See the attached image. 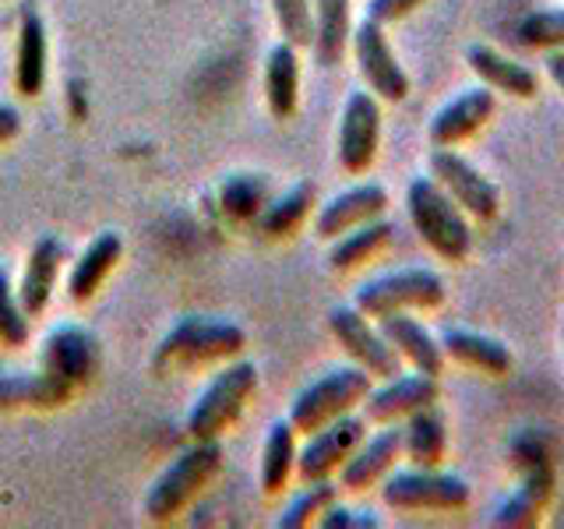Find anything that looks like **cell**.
<instances>
[{
  "label": "cell",
  "mask_w": 564,
  "mask_h": 529,
  "mask_svg": "<svg viewBox=\"0 0 564 529\" xmlns=\"http://www.w3.org/2000/svg\"><path fill=\"white\" fill-rule=\"evenodd\" d=\"M423 0H370L367 4V18L378 25H388V22H399V18L413 14Z\"/></svg>",
  "instance_id": "cell-37"
},
{
  "label": "cell",
  "mask_w": 564,
  "mask_h": 529,
  "mask_svg": "<svg viewBox=\"0 0 564 529\" xmlns=\"http://www.w3.org/2000/svg\"><path fill=\"white\" fill-rule=\"evenodd\" d=\"M282 40L290 46L314 43V0H272Z\"/></svg>",
  "instance_id": "cell-34"
},
{
  "label": "cell",
  "mask_w": 564,
  "mask_h": 529,
  "mask_svg": "<svg viewBox=\"0 0 564 529\" xmlns=\"http://www.w3.org/2000/svg\"><path fill=\"white\" fill-rule=\"evenodd\" d=\"M223 449L219 441H198L194 449H184L173 463L155 476V484L145 494V516L152 522H166L181 511L194 494H202L205 484L219 473Z\"/></svg>",
  "instance_id": "cell-2"
},
{
  "label": "cell",
  "mask_w": 564,
  "mask_h": 529,
  "mask_svg": "<svg viewBox=\"0 0 564 529\" xmlns=\"http://www.w3.org/2000/svg\"><path fill=\"white\" fill-rule=\"evenodd\" d=\"M554 494V463H543V466H529L522 469V484L519 490L511 494L508 501L498 505V511L490 516V526H501V529H529L536 526L546 501Z\"/></svg>",
  "instance_id": "cell-18"
},
{
  "label": "cell",
  "mask_w": 564,
  "mask_h": 529,
  "mask_svg": "<svg viewBox=\"0 0 564 529\" xmlns=\"http://www.w3.org/2000/svg\"><path fill=\"white\" fill-rule=\"evenodd\" d=\"M441 349L455 357L458 364H466L473 370H484L490 378H501L511 370V353L505 343L490 339V335L480 332H466V328H448L441 335Z\"/></svg>",
  "instance_id": "cell-25"
},
{
  "label": "cell",
  "mask_w": 564,
  "mask_h": 529,
  "mask_svg": "<svg viewBox=\"0 0 564 529\" xmlns=\"http://www.w3.org/2000/svg\"><path fill=\"white\" fill-rule=\"evenodd\" d=\"M335 494H339V487H335V484L328 481V476H325V481H311V484L286 505V511L279 516V526H282V529H296V526L314 522L328 505H335Z\"/></svg>",
  "instance_id": "cell-33"
},
{
  "label": "cell",
  "mask_w": 564,
  "mask_h": 529,
  "mask_svg": "<svg viewBox=\"0 0 564 529\" xmlns=\"http://www.w3.org/2000/svg\"><path fill=\"white\" fill-rule=\"evenodd\" d=\"M328 328L339 346L357 360L370 378H395L402 375V357L388 346L384 335L367 322V314L357 307H335L328 314Z\"/></svg>",
  "instance_id": "cell-10"
},
{
  "label": "cell",
  "mask_w": 564,
  "mask_h": 529,
  "mask_svg": "<svg viewBox=\"0 0 564 529\" xmlns=\"http://www.w3.org/2000/svg\"><path fill=\"white\" fill-rule=\"evenodd\" d=\"M61 264H64V244L57 237H43L35 240L32 255L25 261V276H22V287H18V300H22L25 314H43L53 287H57V276H61Z\"/></svg>",
  "instance_id": "cell-21"
},
{
  "label": "cell",
  "mask_w": 564,
  "mask_h": 529,
  "mask_svg": "<svg viewBox=\"0 0 564 529\" xmlns=\"http://www.w3.org/2000/svg\"><path fill=\"white\" fill-rule=\"evenodd\" d=\"M384 205H388V191L381 184L349 187V191L339 194V198H332L328 205H322V212H317V219H314V229H317V237H322V240H335L352 226L378 219L384 212Z\"/></svg>",
  "instance_id": "cell-17"
},
{
  "label": "cell",
  "mask_w": 564,
  "mask_h": 529,
  "mask_svg": "<svg viewBox=\"0 0 564 529\" xmlns=\"http://www.w3.org/2000/svg\"><path fill=\"white\" fill-rule=\"evenodd\" d=\"M546 75H551L554 85L564 93V50H546Z\"/></svg>",
  "instance_id": "cell-39"
},
{
  "label": "cell",
  "mask_w": 564,
  "mask_h": 529,
  "mask_svg": "<svg viewBox=\"0 0 564 529\" xmlns=\"http://www.w3.org/2000/svg\"><path fill=\"white\" fill-rule=\"evenodd\" d=\"M381 141V106L370 93H352L346 99L339 123V163L349 173H364L378 155Z\"/></svg>",
  "instance_id": "cell-12"
},
{
  "label": "cell",
  "mask_w": 564,
  "mask_h": 529,
  "mask_svg": "<svg viewBox=\"0 0 564 529\" xmlns=\"http://www.w3.org/2000/svg\"><path fill=\"white\" fill-rule=\"evenodd\" d=\"M402 455V428H384L370 441H360L357 452H352L343 469V487L346 490H367L375 487L381 476L395 466V458Z\"/></svg>",
  "instance_id": "cell-19"
},
{
  "label": "cell",
  "mask_w": 564,
  "mask_h": 529,
  "mask_svg": "<svg viewBox=\"0 0 564 529\" xmlns=\"http://www.w3.org/2000/svg\"><path fill=\"white\" fill-rule=\"evenodd\" d=\"M445 304V282L431 269H399L364 282L357 290V311L381 317L392 311H431Z\"/></svg>",
  "instance_id": "cell-5"
},
{
  "label": "cell",
  "mask_w": 564,
  "mask_h": 529,
  "mask_svg": "<svg viewBox=\"0 0 564 529\" xmlns=\"http://www.w3.org/2000/svg\"><path fill=\"white\" fill-rule=\"evenodd\" d=\"M437 396H441L437 378L423 375V370H416V375H395L381 388H370L364 399V413L375 423H392L399 417L423 410V406H434Z\"/></svg>",
  "instance_id": "cell-13"
},
{
  "label": "cell",
  "mask_w": 564,
  "mask_h": 529,
  "mask_svg": "<svg viewBox=\"0 0 564 529\" xmlns=\"http://www.w3.org/2000/svg\"><path fill=\"white\" fill-rule=\"evenodd\" d=\"M352 35L349 0H314V53L325 67L339 64Z\"/></svg>",
  "instance_id": "cell-27"
},
{
  "label": "cell",
  "mask_w": 564,
  "mask_h": 529,
  "mask_svg": "<svg viewBox=\"0 0 564 529\" xmlns=\"http://www.w3.org/2000/svg\"><path fill=\"white\" fill-rule=\"evenodd\" d=\"M405 208H410L413 229L420 240L445 261H466L473 251V226L466 212L458 208L448 191L434 176H416L405 191Z\"/></svg>",
  "instance_id": "cell-1"
},
{
  "label": "cell",
  "mask_w": 564,
  "mask_h": 529,
  "mask_svg": "<svg viewBox=\"0 0 564 529\" xmlns=\"http://www.w3.org/2000/svg\"><path fill=\"white\" fill-rule=\"evenodd\" d=\"M364 434H367L364 417H349V413L335 417L332 423H325V428L311 431L307 445L300 449L296 466H293L300 473V481L311 484V481H325V476H332L352 452H357Z\"/></svg>",
  "instance_id": "cell-11"
},
{
  "label": "cell",
  "mask_w": 564,
  "mask_h": 529,
  "mask_svg": "<svg viewBox=\"0 0 564 529\" xmlns=\"http://www.w3.org/2000/svg\"><path fill=\"white\" fill-rule=\"evenodd\" d=\"M311 205H314V184H296V187H290L286 194H282V198L264 205L254 216V223H258V229L264 237H286L307 219Z\"/></svg>",
  "instance_id": "cell-31"
},
{
  "label": "cell",
  "mask_w": 564,
  "mask_h": 529,
  "mask_svg": "<svg viewBox=\"0 0 564 529\" xmlns=\"http://www.w3.org/2000/svg\"><path fill=\"white\" fill-rule=\"evenodd\" d=\"M466 61L473 67V75H480L487 82V88H498V93H508L516 99H533L540 93V78L533 67H525L519 61L505 57L494 46H469Z\"/></svg>",
  "instance_id": "cell-20"
},
{
  "label": "cell",
  "mask_w": 564,
  "mask_h": 529,
  "mask_svg": "<svg viewBox=\"0 0 564 529\" xmlns=\"http://www.w3.org/2000/svg\"><path fill=\"white\" fill-rule=\"evenodd\" d=\"M431 176L448 191V198L466 212V216L473 219H494L501 208V191L494 181H487V176L476 170L469 159H463L458 152L452 149H437L431 152Z\"/></svg>",
  "instance_id": "cell-8"
},
{
  "label": "cell",
  "mask_w": 564,
  "mask_h": 529,
  "mask_svg": "<svg viewBox=\"0 0 564 529\" xmlns=\"http://www.w3.org/2000/svg\"><path fill=\"white\" fill-rule=\"evenodd\" d=\"M392 234H395L392 223H384V219H370V223L352 226V229H346L343 237H335L328 264H332L335 272L357 269V264H364L367 258H375L381 247L392 240Z\"/></svg>",
  "instance_id": "cell-29"
},
{
  "label": "cell",
  "mask_w": 564,
  "mask_h": 529,
  "mask_svg": "<svg viewBox=\"0 0 564 529\" xmlns=\"http://www.w3.org/2000/svg\"><path fill=\"white\" fill-rule=\"evenodd\" d=\"M402 452L410 455V463L420 469H437L441 458L448 452V431H445V417H441L434 406H423V410L410 413L402 428Z\"/></svg>",
  "instance_id": "cell-23"
},
{
  "label": "cell",
  "mask_w": 564,
  "mask_h": 529,
  "mask_svg": "<svg viewBox=\"0 0 564 529\" xmlns=\"http://www.w3.org/2000/svg\"><path fill=\"white\" fill-rule=\"evenodd\" d=\"M349 43H352V53H357L360 75L370 85V93H378L388 102H402L410 96V75L402 71L392 43H388L384 25L364 18V22L352 29Z\"/></svg>",
  "instance_id": "cell-9"
},
{
  "label": "cell",
  "mask_w": 564,
  "mask_h": 529,
  "mask_svg": "<svg viewBox=\"0 0 564 529\" xmlns=\"http://www.w3.org/2000/svg\"><path fill=\"white\" fill-rule=\"evenodd\" d=\"M43 367L67 385H85L99 367V346L82 325H61L43 343Z\"/></svg>",
  "instance_id": "cell-14"
},
{
  "label": "cell",
  "mask_w": 564,
  "mask_h": 529,
  "mask_svg": "<svg viewBox=\"0 0 564 529\" xmlns=\"http://www.w3.org/2000/svg\"><path fill=\"white\" fill-rule=\"evenodd\" d=\"M494 93L490 88H466L463 96H455L452 102H445L431 120V145L437 149H455L458 141L473 138L484 123L494 117Z\"/></svg>",
  "instance_id": "cell-15"
},
{
  "label": "cell",
  "mask_w": 564,
  "mask_h": 529,
  "mask_svg": "<svg viewBox=\"0 0 564 529\" xmlns=\"http://www.w3.org/2000/svg\"><path fill=\"white\" fill-rule=\"evenodd\" d=\"M46 25L35 11L22 14V29H18V57H14V85L22 96H40L46 85Z\"/></svg>",
  "instance_id": "cell-22"
},
{
  "label": "cell",
  "mask_w": 564,
  "mask_h": 529,
  "mask_svg": "<svg viewBox=\"0 0 564 529\" xmlns=\"http://www.w3.org/2000/svg\"><path fill=\"white\" fill-rule=\"evenodd\" d=\"M254 388H258V367L251 360H237L223 367L198 396V402L191 406L187 434L194 441H216L229 423L243 413V406L254 396Z\"/></svg>",
  "instance_id": "cell-3"
},
{
  "label": "cell",
  "mask_w": 564,
  "mask_h": 529,
  "mask_svg": "<svg viewBox=\"0 0 564 529\" xmlns=\"http://www.w3.org/2000/svg\"><path fill=\"white\" fill-rule=\"evenodd\" d=\"M120 255H123V240L117 234H99L82 251V258L75 261V269H70V276H67V296L70 300H88V296H93L106 282V276L117 269Z\"/></svg>",
  "instance_id": "cell-26"
},
{
  "label": "cell",
  "mask_w": 564,
  "mask_h": 529,
  "mask_svg": "<svg viewBox=\"0 0 564 529\" xmlns=\"http://www.w3.org/2000/svg\"><path fill=\"white\" fill-rule=\"evenodd\" d=\"M293 466H296V428L290 420H279L269 428V438H264V449H261L264 494H275L286 487Z\"/></svg>",
  "instance_id": "cell-30"
},
{
  "label": "cell",
  "mask_w": 564,
  "mask_h": 529,
  "mask_svg": "<svg viewBox=\"0 0 564 529\" xmlns=\"http://www.w3.org/2000/svg\"><path fill=\"white\" fill-rule=\"evenodd\" d=\"M378 332L384 335L388 346H392L402 360H410L416 370H423V375L437 378L441 370H445V349H441V343L416 322L413 314H405V311L381 314Z\"/></svg>",
  "instance_id": "cell-16"
},
{
  "label": "cell",
  "mask_w": 564,
  "mask_h": 529,
  "mask_svg": "<svg viewBox=\"0 0 564 529\" xmlns=\"http://www.w3.org/2000/svg\"><path fill=\"white\" fill-rule=\"evenodd\" d=\"M22 128V117H18L14 106H0V141H11Z\"/></svg>",
  "instance_id": "cell-38"
},
{
  "label": "cell",
  "mask_w": 564,
  "mask_h": 529,
  "mask_svg": "<svg viewBox=\"0 0 564 529\" xmlns=\"http://www.w3.org/2000/svg\"><path fill=\"white\" fill-rule=\"evenodd\" d=\"M0 339L8 346H25L29 343V314L22 300L14 296L11 272L0 264Z\"/></svg>",
  "instance_id": "cell-35"
},
{
  "label": "cell",
  "mask_w": 564,
  "mask_h": 529,
  "mask_svg": "<svg viewBox=\"0 0 564 529\" xmlns=\"http://www.w3.org/2000/svg\"><path fill=\"white\" fill-rule=\"evenodd\" d=\"M247 343L243 328L229 325V322H212V317H187V322L176 325L163 346L155 353V364H202V360H223L240 353Z\"/></svg>",
  "instance_id": "cell-7"
},
{
  "label": "cell",
  "mask_w": 564,
  "mask_h": 529,
  "mask_svg": "<svg viewBox=\"0 0 564 529\" xmlns=\"http://www.w3.org/2000/svg\"><path fill=\"white\" fill-rule=\"evenodd\" d=\"M269 181L261 173H234L219 187V205L234 219H254L269 205Z\"/></svg>",
  "instance_id": "cell-32"
},
{
  "label": "cell",
  "mask_w": 564,
  "mask_h": 529,
  "mask_svg": "<svg viewBox=\"0 0 564 529\" xmlns=\"http://www.w3.org/2000/svg\"><path fill=\"white\" fill-rule=\"evenodd\" d=\"M370 392V375L357 367H335L317 381H311L290 406V423L296 434H311L317 428H325L335 417L349 413L352 406L364 402Z\"/></svg>",
  "instance_id": "cell-4"
},
{
  "label": "cell",
  "mask_w": 564,
  "mask_h": 529,
  "mask_svg": "<svg viewBox=\"0 0 564 529\" xmlns=\"http://www.w3.org/2000/svg\"><path fill=\"white\" fill-rule=\"evenodd\" d=\"M519 40L536 50H564V8L525 14L519 25Z\"/></svg>",
  "instance_id": "cell-36"
},
{
  "label": "cell",
  "mask_w": 564,
  "mask_h": 529,
  "mask_svg": "<svg viewBox=\"0 0 564 529\" xmlns=\"http://www.w3.org/2000/svg\"><path fill=\"white\" fill-rule=\"evenodd\" d=\"M75 392V385H67L64 378L50 375L43 367L40 375H0V406H35V410H43V406H61L70 399Z\"/></svg>",
  "instance_id": "cell-28"
},
{
  "label": "cell",
  "mask_w": 564,
  "mask_h": 529,
  "mask_svg": "<svg viewBox=\"0 0 564 529\" xmlns=\"http://www.w3.org/2000/svg\"><path fill=\"white\" fill-rule=\"evenodd\" d=\"M264 99H269V110L282 120L293 117L296 110L300 61H296V46H290L286 40L264 53Z\"/></svg>",
  "instance_id": "cell-24"
},
{
  "label": "cell",
  "mask_w": 564,
  "mask_h": 529,
  "mask_svg": "<svg viewBox=\"0 0 564 529\" xmlns=\"http://www.w3.org/2000/svg\"><path fill=\"white\" fill-rule=\"evenodd\" d=\"M381 498L395 511H458L469 505V484L463 476L437 469H410L388 476Z\"/></svg>",
  "instance_id": "cell-6"
}]
</instances>
